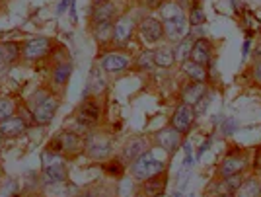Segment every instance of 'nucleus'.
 <instances>
[{"mask_svg":"<svg viewBox=\"0 0 261 197\" xmlns=\"http://www.w3.org/2000/svg\"><path fill=\"white\" fill-rule=\"evenodd\" d=\"M25 129H28V121L23 119V117H18V115H14L10 119L0 121V135L8 137V139L20 137V135L25 133Z\"/></svg>","mask_w":261,"mask_h":197,"instance_id":"11","label":"nucleus"},{"mask_svg":"<svg viewBox=\"0 0 261 197\" xmlns=\"http://www.w3.org/2000/svg\"><path fill=\"white\" fill-rule=\"evenodd\" d=\"M22 57V45L14 41H0V59L4 65H12Z\"/></svg>","mask_w":261,"mask_h":197,"instance_id":"16","label":"nucleus"},{"mask_svg":"<svg viewBox=\"0 0 261 197\" xmlns=\"http://www.w3.org/2000/svg\"><path fill=\"white\" fill-rule=\"evenodd\" d=\"M68 2H70V0H61V4H59V12L66 10V6H68Z\"/></svg>","mask_w":261,"mask_h":197,"instance_id":"37","label":"nucleus"},{"mask_svg":"<svg viewBox=\"0 0 261 197\" xmlns=\"http://www.w3.org/2000/svg\"><path fill=\"white\" fill-rule=\"evenodd\" d=\"M70 72H72V66L70 63H61V65L55 66L53 70V82L57 86H65L70 78Z\"/></svg>","mask_w":261,"mask_h":197,"instance_id":"25","label":"nucleus"},{"mask_svg":"<svg viewBox=\"0 0 261 197\" xmlns=\"http://www.w3.org/2000/svg\"><path fill=\"white\" fill-rule=\"evenodd\" d=\"M236 193H238V197H259V193H261L259 182L250 178V180H246V182L240 184V187L236 189Z\"/></svg>","mask_w":261,"mask_h":197,"instance_id":"23","label":"nucleus"},{"mask_svg":"<svg viewBox=\"0 0 261 197\" xmlns=\"http://www.w3.org/2000/svg\"><path fill=\"white\" fill-rule=\"evenodd\" d=\"M236 127H238V125H236V121H234V119H226L224 123H222V131L228 133V135L236 131Z\"/></svg>","mask_w":261,"mask_h":197,"instance_id":"33","label":"nucleus"},{"mask_svg":"<svg viewBox=\"0 0 261 197\" xmlns=\"http://www.w3.org/2000/svg\"><path fill=\"white\" fill-rule=\"evenodd\" d=\"M152 59H154V65L156 66H162V68H170V66L175 63V55L172 49H168V47H160V49H156L152 53Z\"/></svg>","mask_w":261,"mask_h":197,"instance_id":"21","label":"nucleus"},{"mask_svg":"<svg viewBox=\"0 0 261 197\" xmlns=\"http://www.w3.org/2000/svg\"><path fill=\"white\" fill-rule=\"evenodd\" d=\"M59 106H61L59 96L47 94L39 104H35V106L32 108L33 123H35V125H47V123H51L55 117V113H57V110H59Z\"/></svg>","mask_w":261,"mask_h":197,"instance_id":"3","label":"nucleus"},{"mask_svg":"<svg viewBox=\"0 0 261 197\" xmlns=\"http://www.w3.org/2000/svg\"><path fill=\"white\" fill-rule=\"evenodd\" d=\"M193 117H195V110H193V106H187V104H181V106H177L174 111V115H172V121H170V127H174L177 133H185L189 131V127H191V123H193Z\"/></svg>","mask_w":261,"mask_h":197,"instance_id":"6","label":"nucleus"},{"mask_svg":"<svg viewBox=\"0 0 261 197\" xmlns=\"http://www.w3.org/2000/svg\"><path fill=\"white\" fill-rule=\"evenodd\" d=\"M244 158H240V156H228L222 164H220V176L222 178H228V176H236L244 168Z\"/></svg>","mask_w":261,"mask_h":197,"instance_id":"20","label":"nucleus"},{"mask_svg":"<svg viewBox=\"0 0 261 197\" xmlns=\"http://www.w3.org/2000/svg\"><path fill=\"white\" fill-rule=\"evenodd\" d=\"M189 22L193 23V26L205 23V12L201 10L199 6H193V8H191V14H189Z\"/></svg>","mask_w":261,"mask_h":197,"instance_id":"28","label":"nucleus"},{"mask_svg":"<svg viewBox=\"0 0 261 197\" xmlns=\"http://www.w3.org/2000/svg\"><path fill=\"white\" fill-rule=\"evenodd\" d=\"M127 66H129V57L119 55V53L106 55L101 61V68L109 75H121L123 70H127Z\"/></svg>","mask_w":261,"mask_h":197,"instance_id":"13","label":"nucleus"},{"mask_svg":"<svg viewBox=\"0 0 261 197\" xmlns=\"http://www.w3.org/2000/svg\"><path fill=\"white\" fill-rule=\"evenodd\" d=\"M184 70H185V75H189L195 82H205V80H207V70H205V66L197 65L191 59H187L184 63Z\"/></svg>","mask_w":261,"mask_h":197,"instance_id":"24","label":"nucleus"},{"mask_svg":"<svg viewBox=\"0 0 261 197\" xmlns=\"http://www.w3.org/2000/svg\"><path fill=\"white\" fill-rule=\"evenodd\" d=\"M146 141L142 139V137H135V139H130L127 144H125V151H123V158L125 160H137L142 153H146Z\"/></svg>","mask_w":261,"mask_h":197,"instance_id":"17","label":"nucleus"},{"mask_svg":"<svg viewBox=\"0 0 261 197\" xmlns=\"http://www.w3.org/2000/svg\"><path fill=\"white\" fill-rule=\"evenodd\" d=\"M78 197H98V195H94V193H82V195H78Z\"/></svg>","mask_w":261,"mask_h":197,"instance_id":"40","label":"nucleus"},{"mask_svg":"<svg viewBox=\"0 0 261 197\" xmlns=\"http://www.w3.org/2000/svg\"><path fill=\"white\" fill-rule=\"evenodd\" d=\"M115 18V6L111 2H106V4H98L94 8V14H92V22L99 26V23H111V20Z\"/></svg>","mask_w":261,"mask_h":197,"instance_id":"18","label":"nucleus"},{"mask_svg":"<svg viewBox=\"0 0 261 197\" xmlns=\"http://www.w3.org/2000/svg\"><path fill=\"white\" fill-rule=\"evenodd\" d=\"M164 0H139V4L144 6V8H150V10H156V8H160L162 6Z\"/></svg>","mask_w":261,"mask_h":197,"instance_id":"31","label":"nucleus"},{"mask_svg":"<svg viewBox=\"0 0 261 197\" xmlns=\"http://www.w3.org/2000/svg\"><path fill=\"white\" fill-rule=\"evenodd\" d=\"M177 6H179V8L184 10V8H193L195 4H193L191 0H177Z\"/></svg>","mask_w":261,"mask_h":197,"instance_id":"35","label":"nucleus"},{"mask_svg":"<svg viewBox=\"0 0 261 197\" xmlns=\"http://www.w3.org/2000/svg\"><path fill=\"white\" fill-rule=\"evenodd\" d=\"M106 170H108L109 174L119 176L123 172V164H121V160H111V164H106Z\"/></svg>","mask_w":261,"mask_h":197,"instance_id":"30","label":"nucleus"},{"mask_svg":"<svg viewBox=\"0 0 261 197\" xmlns=\"http://www.w3.org/2000/svg\"><path fill=\"white\" fill-rule=\"evenodd\" d=\"M208 146H211V139H207V141L203 142V146H201V149H199V156H201V154L205 153V151H207Z\"/></svg>","mask_w":261,"mask_h":197,"instance_id":"36","label":"nucleus"},{"mask_svg":"<svg viewBox=\"0 0 261 197\" xmlns=\"http://www.w3.org/2000/svg\"><path fill=\"white\" fill-rule=\"evenodd\" d=\"M109 153H111V142L109 141H92L88 144V154L96 160L108 158Z\"/></svg>","mask_w":261,"mask_h":197,"instance_id":"22","label":"nucleus"},{"mask_svg":"<svg viewBox=\"0 0 261 197\" xmlns=\"http://www.w3.org/2000/svg\"><path fill=\"white\" fill-rule=\"evenodd\" d=\"M130 35H133V20L129 16H123L113 23V41L125 43L130 39Z\"/></svg>","mask_w":261,"mask_h":197,"instance_id":"14","label":"nucleus"},{"mask_svg":"<svg viewBox=\"0 0 261 197\" xmlns=\"http://www.w3.org/2000/svg\"><path fill=\"white\" fill-rule=\"evenodd\" d=\"M43 180L47 184H59L66 180V168L61 158L55 156L53 162H45L43 166Z\"/></svg>","mask_w":261,"mask_h":197,"instance_id":"9","label":"nucleus"},{"mask_svg":"<svg viewBox=\"0 0 261 197\" xmlns=\"http://www.w3.org/2000/svg\"><path fill=\"white\" fill-rule=\"evenodd\" d=\"M240 184H242V180L238 178V174L228 176V178H226V187H228V189H238Z\"/></svg>","mask_w":261,"mask_h":197,"instance_id":"32","label":"nucleus"},{"mask_svg":"<svg viewBox=\"0 0 261 197\" xmlns=\"http://www.w3.org/2000/svg\"><path fill=\"white\" fill-rule=\"evenodd\" d=\"M156 141L162 146L168 154H174L179 149V141H181V133H177L174 127L170 129H162L156 133Z\"/></svg>","mask_w":261,"mask_h":197,"instance_id":"10","label":"nucleus"},{"mask_svg":"<svg viewBox=\"0 0 261 197\" xmlns=\"http://www.w3.org/2000/svg\"><path fill=\"white\" fill-rule=\"evenodd\" d=\"M99 104L94 98H86L82 102V106L78 108V123H82L84 127H94L99 121Z\"/></svg>","mask_w":261,"mask_h":197,"instance_id":"7","label":"nucleus"},{"mask_svg":"<svg viewBox=\"0 0 261 197\" xmlns=\"http://www.w3.org/2000/svg\"><path fill=\"white\" fill-rule=\"evenodd\" d=\"M166 184H168V178H166V172L158 176H152L148 180H144L141 186V193L144 197H160L164 195L166 191Z\"/></svg>","mask_w":261,"mask_h":197,"instance_id":"8","label":"nucleus"},{"mask_svg":"<svg viewBox=\"0 0 261 197\" xmlns=\"http://www.w3.org/2000/svg\"><path fill=\"white\" fill-rule=\"evenodd\" d=\"M162 26L164 33L172 41H181L185 35V16L184 10L175 4L162 6Z\"/></svg>","mask_w":261,"mask_h":197,"instance_id":"1","label":"nucleus"},{"mask_svg":"<svg viewBox=\"0 0 261 197\" xmlns=\"http://www.w3.org/2000/svg\"><path fill=\"white\" fill-rule=\"evenodd\" d=\"M4 66H6V65H4V61H2V59H0V75H2V72H4Z\"/></svg>","mask_w":261,"mask_h":197,"instance_id":"39","label":"nucleus"},{"mask_svg":"<svg viewBox=\"0 0 261 197\" xmlns=\"http://www.w3.org/2000/svg\"><path fill=\"white\" fill-rule=\"evenodd\" d=\"M51 39L49 37H30L22 47V57L25 61H41L51 51Z\"/></svg>","mask_w":261,"mask_h":197,"instance_id":"5","label":"nucleus"},{"mask_svg":"<svg viewBox=\"0 0 261 197\" xmlns=\"http://www.w3.org/2000/svg\"><path fill=\"white\" fill-rule=\"evenodd\" d=\"M191 49H193V37H184V39L177 43V49L174 51L175 61L185 63V61L191 57Z\"/></svg>","mask_w":261,"mask_h":197,"instance_id":"26","label":"nucleus"},{"mask_svg":"<svg viewBox=\"0 0 261 197\" xmlns=\"http://www.w3.org/2000/svg\"><path fill=\"white\" fill-rule=\"evenodd\" d=\"M248 51H250V41H246V43H244V57L248 55Z\"/></svg>","mask_w":261,"mask_h":197,"instance_id":"38","label":"nucleus"},{"mask_svg":"<svg viewBox=\"0 0 261 197\" xmlns=\"http://www.w3.org/2000/svg\"><path fill=\"white\" fill-rule=\"evenodd\" d=\"M166 172V162L162 160H158L152 153H142L135 162H133V176L137 178V180H148V178H152V176H158Z\"/></svg>","mask_w":261,"mask_h":197,"instance_id":"2","label":"nucleus"},{"mask_svg":"<svg viewBox=\"0 0 261 197\" xmlns=\"http://www.w3.org/2000/svg\"><path fill=\"white\" fill-rule=\"evenodd\" d=\"M193 63L205 66L208 65L211 61V45H208L207 39H197L193 43V49H191V57H189Z\"/></svg>","mask_w":261,"mask_h":197,"instance_id":"15","label":"nucleus"},{"mask_svg":"<svg viewBox=\"0 0 261 197\" xmlns=\"http://www.w3.org/2000/svg\"><path fill=\"white\" fill-rule=\"evenodd\" d=\"M14 111H16V104L10 98H0V121L14 117Z\"/></svg>","mask_w":261,"mask_h":197,"instance_id":"27","label":"nucleus"},{"mask_svg":"<svg viewBox=\"0 0 261 197\" xmlns=\"http://www.w3.org/2000/svg\"><path fill=\"white\" fill-rule=\"evenodd\" d=\"M141 35L144 41H148V43H156L160 37H162L164 33V26L158 20H154V18H146V20H142L141 22Z\"/></svg>","mask_w":261,"mask_h":197,"instance_id":"12","label":"nucleus"},{"mask_svg":"<svg viewBox=\"0 0 261 197\" xmlns=\"http://www.w3.org/2000/svg\"><path fill=\"white\" fill-rule=\"evenodd\" d=\"M82 146H84V142L82 139L78 137L76 133H61L59 137H55L53 141L49 142V153H63V154H68V156H74L82 151Z\"/></svg>","mask_w":261,"mask_h":197,"instance_id":"4","label":"nucleus"},{"mask_svg":"<svg viewBox=\"0 0 261 197\" xmlns=\"http://www.w3.org/2000/svg\"><path fill=\"white\" fill-rule=\"evenodd\" d=\"M253 75H255V80L261 84V61H257L255 66H253Z\"/></svg>","mask_w":261,"mask_h":197,"instance_id":"34","label":"nucleus"},{"mask_svg":"<svg viewBox=\"0 0 261 197\" xmlns=\"http://www.w3.org/2000/svg\"><path fill=\"white\" fill-rule=\"evenodd\" d=\"M205 92H207V88H205V82H193V84H189V86L184 90V104L187 106H195L199 104V100L205 96Z\"/></svg>","mask_w":261,"mask_h":197,"instance_id":"19","label":"nucleus"},{"mask_svg":"<svg viewBox=\"0 0 261 197\" xmlns=\"http://www.w3.org/2000/svg\"><path fill=\"white\" fill-rule=\"evenodd\" d=\"M220 197H230V195H220Z\"/></svg>","mask_w":261,"mask_h":197,"instance_id":"41","label":"nucleus"},{"mask_svg":"<svg viewBox=\"0 0 261 197\" xmlns=\"http://www.w3.org/2000/svg\"><path fill=\"white\" fill-rule=\"evenodd\" d=\"M139 66H141V68H152L154 59H152V53H150V51H144V53H142L141 59H139Z\"/></svg>","mask_w":261,"mask_h":197,"instance_id":"29","label":"nucleus"}]
</instances>
